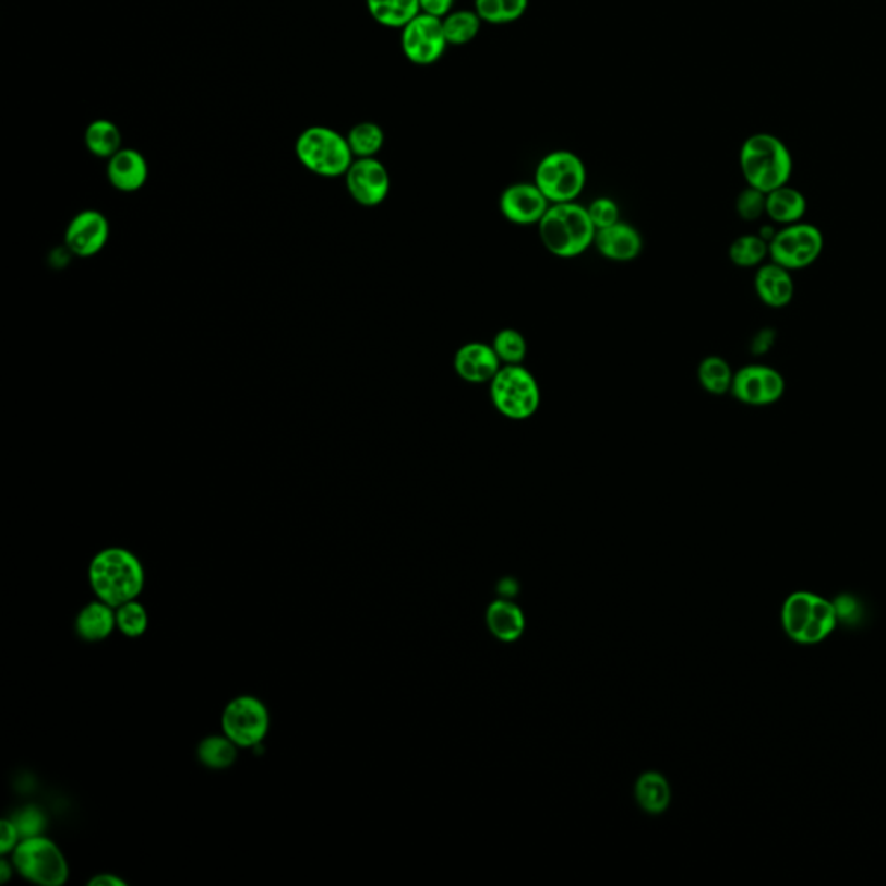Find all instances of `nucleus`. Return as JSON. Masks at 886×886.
<instances>
[{"mask_svg":"<svg viewBox=\"0 0 886 886\" xmlns=\"http://www.w3.org/2000/svg\"><path fill=\"white\" fill-rule=\"evenodd\" d=\"M88 582L99 601L111 608L134 601L143 592V563L122 548H108L97 552L88 566Z\"/></svg>","mask_w":886,"mask_h":886,"instance_id":"1","label":"nucleus"},{"mask_svg":"<svg viewBox=\"0 0 886 886\" xmlns=\"http://www.w3.org/2000/svg\"><path fill=\"white\" fill-rule=\"evenodd\" d=\"M740 167L750 188L769 194L774 189L790 184L793 156L781 139L761 132L750 135L741 146Z\"/></svg>","mask_w":886,"mask_h":886,"instance_id":"2","label":"nucleus"},{"mask_svg":"<svg viewBox=\"0 0 886 886\" xmlns=\"http://www.w3.org/2000/svg\"><path fill=\"white\" fill-rule=\"evenodd\" d=\"M539 235L543 247L560 259L578 256L594 244L596 227L586 206L575 201L554 203L539 222Z\"/></svg>","mask_w":886,"mask_h":886,"instance_id":"3","label":"nucleus"},{"mask_svg":"<svg viewBox=\"0 0 886 886\" xmlns=\"http://www.w3.org/2000/svg\"><path fill=\"white\" fill-rule=\"evenodd\" d=\"M295 153L307 170L326 179L345 176L356 159L347 137L324 125L303 130L298 135Z\"/></svg>","mask_w":886,"mask_h":886,"instance_id":"4","label":"nucleus"},{"mask_svg":"<svg viewBox=\"0 0 886 886\" xmlns=\"http://www.w3.org/2000/svg\"><path fill=\"white\" fill-rule=\"evenodd\" d=\"M781 622L785 632L797 643H821L837 627L838 610L821 596L794 592L782 604Z\"/></svg>","mask_w":886,"mask_h":886,"instance_id":"5","label":"nucleus"},{"mask_svg":"<svg viewBox=\"0 0 886 886\" xmlns=\"http://www.w3.org/2000/svg\"><path fill=\"white\" fill-rule=\"evenodd\" d=\"M490 398L502 416L522 421L531 418L539 409V383L522 364L502 366L490 381Z\"/></svg>","mask_w":886,"mask_h":886,"instance_id":"6","label":"nucleus"},{"mask_svg":"<svg viewBox=\"0 0 886 886\" xmlns=\"http://www.w3.org/2000/svg\"><path fill=\"white\" fill-rule=\"evenodd\" d=\"M13 864L23 878L37 885L61 886L70 876L63 852L43 835L23 838L13 850Z\"/></svg>","mask_w":886,"mask_h":886,"instance_id":"7","label":"nucleus"},{"mask_svg":"<svg viewBox=\"0 0 886 886\" xmlns=\"http://www.w3.org/2000/svg\"><path fill=\"white\" fill-rule=\"evenodd\" d=\"M586 165L572 151H552L537 165V188L551 205L577 200L586 188Z\"/></svg>","mask_w":886,"mask_h":886,"instance_id":"8","label":"nucleus"},{"mask_svg":"<svg viewBox=\"0 0 886 886\" xmlns=\"http://www.w3.org/2000/svg\"><path fill=\"white\" fill-rule=\"evenodd\" d=\"M824 250V236L819 227L797 222L776 230L769 243V259L788 271H803L817 262Z\"/></svg>","mask_w":886,"mask_h":886,"instance_id":"9","label":"nucleus"},{"mask_svg":"<svg viewBox=\"0 0 886 886\" xmlns=\"http://www.w3.org/2000/svg\"><path fill=\"white\" fill-rule=\"evenodd\" d=\"M271 717L267 707L255 696H238L227 703L222 714V731L239 749L259 746L267 737Z\"/></svg>","mask_w":886,"mask_h":886,"instance_id":"10","label":"nucleus"},{"mask_svg":"<svg viewBox=\"0 0 886 886\" xmlns=\"http://www.w3.org/2000/svg\"><path fill=\"white\" fill-rule=\"evenodd\" d=\"M787 392V381L776 368L749 364L738 369L732 380L731 395L750 407L773 406Z\"/></svg>","mask_w":886,"mask_h":886,"instance_id":"11","label":"nucleus"},{"mask_svg":"<svg viewBox=\"0 0 886 886\" xmlns=\"http://www.w3.org/2000/svg\"><path fill=\"white\" fill-rule=\"evenodd\" d=\"M400 46L410 63L419 67L436 63L448 46L442 20L419 13L402 28Z\"/></svg>","mask_w":886,"mask_h":886,"instance_id":"12","label":"nucleus"},{"mask_svg":"<svg viewBox=\"0 0 886 886\" xmlns=\"http://www.w3.org/2000/svg\"><path fill=\"white\" fill-rule=\"evenodd\" d=\"M347 189L360 206H378L390 193V176L385 165L376 158H356L345 173Z\"/></svg>","mask_w":886,"mask_h":886,"instance_id":"13","label":"nucleus"},{"mask_svg":"<svg viewBox=\"0 0 886 886\" xmlns=\"http://www.w3.org/2000/svg\"><path fill=\"white\" fill-rule=\"evenodd\" d=\"M109 239V222L97 209H84L68 224L64 243L73 255L88 259L99 253Z\"/></svg>","mask_w":886,"mask_h":886,"instance_id":"14","label":"nucleus"},{"mask_svg":"<svg viewBox=\"0 0 886 886\" xmlns=\"http://www.w3.org/2000/svg\"><path fill=\"white\" fill-rule=\"evenodd\" d=\"M499 206H501V214L507 220L519 224V226H531V224H539L542 220L551 203L537 188L536 182L534 184L519 182V184L506 188V191L501 194Z\"/></svg>","mask_w":886,"mask_h":886,"instance_id":"15","label":"nucleus"},{"mask_svg":"<svg viewBox=\"0 0 886 886\" xmlns=\"http://www.w3.org/2000/svg\"><path fill=\"white\" fill-rule=\"evenodd\" d=\"M501 364V359L492 345L480 344V342L463 345L454 357V369H456L457 376L472 385L490 383L502 368Z\"/></svg>","mask_w":886,"mask_h":886,"instance_id":"16","label":"nucleus"},{"mask_svg":"<svg viewBox=\"0 0 886 886\" xmlns=\"http://www.w3.org/2000/svg\"><path fill=\"white\" fill-rule=\"evenodd\" d=\"M106 176L109 184L120 193H135L146 184L149 168L143 153L132 147H122L108 159Z\"/></svg>","mask_w":886,"mask_h":886,"instance_id":"17","label":"nucleus"},{"mask_svg":"<svg viewBox=\"0 0 886 886\" xmlns=\"http://www.w3.org/2000/svg\"><path fill=\"white\" fill-rule=\"evenodd\" d=\"M594 244L604 259L613 262H631L643 251L639 230L625 222H616L613 226L596 230Z\"/></svg>","mask_w":886,"mask_h":886,"instance_id":"18","label":"nucleus"},{"mask_svg":"<svg viewBox=\"0 0 886 886\" xmlns=\"http://www.w3.org/2000/svg\"><path fill=\"white\" fill-rule=\"evenodd\" d=\"M753 286H755L758 300L770 309H785L793 301V276L788 268L774 264V262L762 264L757 268Z\"/></svg>","mask_w":886,"mask_h":886,"instance_id":"19","label":"nucleus"},{"mask_svg":"<svg viewBox=\"0 0 886 886\" xmlns=\"http://www.w3.org/2000/svg\"><path fill=\"white\" fill-rule=\"evenodd\" d=\"M807 214V197L790 184L774 189L765 201V215L779 226H791Z\"/></svg>","mask_w":886,"mask_h":886,"instance_id":"20","label":"nucleus"},{"mask_svg":"<svg viewBox=\"0 0 886 886\" xmlns=\"http://www.w3.org/2000/svg\"><path fill=\"white\" fill-rule=\"evenodd\" d=\"M113 610L115 608L109 607L106 602L96 601L80 611L75 622L80 639L87 640V643L108 639L117 627V616H115Z\"/></svg>","mask_w":886,"mask_h":886,"instance_id":"21","label":"nucleus"},{"mask_svg":"<svg viewBox=\"0 0 886 886\" xmlns=\"http://www.w3.org/2000/svg\"><path fill=\"white\" fill-rule=\"evenodd\" d=\"M487 625L493 637L502 643H513L522 637L525 631V615L515 602L499 599L487 610Z\"/></svg>","mask_w":886,"mask_h":886,"instance_id":"22","label":"nucleus"},{"mask_svg":"<svg viewBox=\"0 0 886 886\" xmlns=\"http://www.w3.org/2000/svg\"><path fill=\"white\" fill-rule=\"evenodd\" d=\"M366 4L372 20L386 28L402 29L421 13L419 0H366Z\"/></svg>","mask_w":886,"mask_h":886,"instance_id":"23","label":"nucleus"},{"mask_svg":"<svg viewBox=\"0 0 886 886\" xmlns=\"http://www.w3.org/2000/svg\"><path fill=\"white\" fill-rule=\"evenodd\" d=\"M85 146L91 155L109 159L122 149V132L117 123L99 118L88 123L84 134Z\"/></svg>","mask_w":886,"mask_h":886,"instance_id":"24","label":"nucleus"},{"mask_svg":"<svg viewBox=\"0 0 886 886\" xmlns=\"http://www.w3.org/2000/svg\"><path fill=\"white\" fill-rule=\"evenodd\" d=\"M672 791L669 782L658 773H644L636 782V800L648 814L660 815L669 809Z\"/></svg>","mask_w":886,"mask_h":886,"instance_id":"25","label":"nucleus"},{"mask_svg":"<svg viewBox=\"0 0 886 886\" xmlns=\"http://www.w3.org/2000/svg\"><path fill=\"white\" fill-rule=\"evenodd\" d=\"M734 371L729 366L728 360L722 357L710 356L699 362L698 381L705 392L715 397L731 394Z\"/></svg>","mask_w":886,"mask_h":886,"instance_id":"26","label":"nucleus"},{"mask_svg":"<svg viewBox=\"0 0 886 886\" xmlns=\"http://www.w3.org/2000/svg\"><path fill=\"white\" fill-rule=\"evenodd\" d=\"M769 259V243L761 235H744L732 241L729 260L737 267L755 268Z\"/></svg>","mask_w":886,"mask_h":886,"instance_id":"27","label":"nucleus"},{"mask_svg":"<svg viewBox=\"0 0 886 886\" xmlns=\"http://www.w3.org/2000/svg\"><path fill=\"white\" fill-rule=\"evenodd\" d=\"M238 744L224 734V737H208L197 744V758L208 769H229L238 758Z\"/></svg>","mask_w":886,"mask_h":886,"instance_id":"28","label":"nucleus"},{"mask_svg":"<svg viewBox=\"0 0 886 886\" xmlns=\"http://www.w3.org/2000/svg\"><path fill=\"white\" fill-rule=\"evenodd\" d=\"M442 23L448 46H466L478 37L483 22L477 11H452Z\"/></svg>","mask_w":886,"mask_h":886,"instance_id":"29","label":"nucleus"},{"mask_svg":"<svg viewBox=\"0 0 886 886\" xmlns=\"http://www.w3.org/2000/svg\"><path fill=\"white\" fill-rule=\"evenodd\" d=\"M347 141L356 158H376L385 144V132L378 123L360 122L351 127Z\"/></svg>","mask_w":886,"mask_h":886,"instance_id":"30","label":"nucleus"},{"mask_svg":"<svg viewBox=\"0 0 886 886\" xmlns=\"http://www.w3.org/2000/svg\"><path fill=\"white\" fill-rule=\"evenodd\" d=\"M528 8V0H475V11L481 22L507 25L518 22Z\"/></svg>","mask_w":886,"mask_h":886,"instance_id":"31","label":"nucleus"},{"mask_svg":"<svg viewBox=\"0 0 886 886\" xmlns=\"http://www.w3.org/2000/svg\"><path fill=\"white\" fill-rule=\"evenodd\" d=\"M492 347L502 364H522L527 357V339L519 331L511 327L499 331L492 339Z\"/></svg>","mask_w":886,"mask_h":886,"instance_id":"32","label":"nucleus"},{"mask_svg":"<svg viewBox=\"0 0 886 886\" xmlns=\"http://www.w3.org/2000/svg\"><path fill=\"white\" fill-rule=\"evenodd\" d=\"M118 631L127 637H141L147 628V611L141 602L129 601L122 607L115 608Z\"/></svg>","mask_w":886,"mask_h":886,"instance_id":"33","label":"nucleus"},{"mask_svg":"<svg viewBox=\"0 0 886 886\" xmlns=\"http://www.w3.org/2000/svg\"><path fill=\"white\" fill-rule=\"evenodd\" d=\"M765 201L767 194L762 193L758 189L746 188L741 191L737 200V212L741 220L755 222L765 215Z\"/></svg>","mask_w":886,"mask_h":886,"instance_id":"34","label":"nucleus"},{"mask_svg":"<svg viewBox=\"0 0 886 886\" xmlns=\"http://www.w3.org/2000/svg\"><path fill=\"white\" fill-rule=\"evenodd\" d=\"M11 821H13L14 826H16L17 831H20L22 840L23 838L43 835L47 826L46 815H44L43 811H38L37 807H34V805L17 811Z\"/></svg>","mask_w":886,"mask_h":886,"instance_id":"35","label":"nucleus"},{"mask_svg":"<svg viewBox=\"0 0 886 886\" xmlns=\"http://www.w3.org/2000/svg\"><path fill=\"white\" fill-rule=\"evenodd\" d=\"M587 212H589L590 220H592L596 230L604 229V227L613 226V224L620 222L619 205L610 197L594 200Z\"/></svg>","mask_w":886,"mask_h":886,"instance_id":"36","label":"nucleus"},{"mask_svg":"<svg viewBox=\"0 0 886 886\" xmlns=\"http://www.w3.org/2000/svg\"><path fill=\"white\" fill-rule=\"evenodd\" d=\"M0 833H2V838H0V852H2V855L13 852V850L16 849L17 843L22 841L20 831H17L16 826H14L13 821H2V823H0Z\"/></svg>","mask_w":886,"mask_h":886,"instance_id":"37","label":"nucleus"},{"mask_svg":"<svg viewBox=\"0 0 886 886\" xmlns=\"http://www.w3.org/2000/svg\"><path fill=\"white\" fill-rule=\"evenodd\" d=\"M419 8H421V13L443 20L452 13L454 0H419Z\"/></svg>","mask_w":886,"mask_h":886,"instance_id":"38","label":"nucleus"},{"mask_svg":"<svg viewBox=\"0 0 886 886\" xmlns=\"http://www.w3.org/2000/svg\"><path fill=\"white\" fill-rule=\"evenodd\" d=\"M774 339H776V333H774L773 330L761 331V333L753 338L752 350L755 351V354H765V351L773 347Z\"/></svg>","mask_w":886,"mask_h":886,"instance_id":"39","label":"nucleus"},{"mask_svg":"<svg viewBox=\"0 0 886 886\" xmlns=\"http://www.w3.org/2000/svg\"><path fill=\"white\" fill-rule=\"evenodd\" d=\"M88 886H127V883L123 882V879L117 878L113 874L103 873L94 876V878L88 882Z\"/></svg>","mask_w":886,"mask_h":886,"instance_id":"40","label":"nucleus"},{"mask_svg":"<svg viewBox=\"0 0 886 886\" xmlns=\"http://www.w3.org/2000/svg\"><path fill=\"white\" fill-rule=\"evenodd\" d=\"M14 870H16L14 864L11 865V862H9L8 859H2V861H0V882H9V878L13 876Z\"/></svg>","mask_w":886,"mask_h":886,"instance_id":"41","label":"nucleus"}]
</instances>
